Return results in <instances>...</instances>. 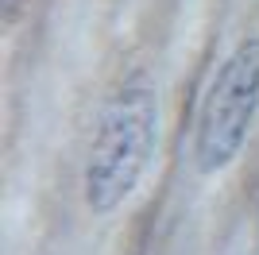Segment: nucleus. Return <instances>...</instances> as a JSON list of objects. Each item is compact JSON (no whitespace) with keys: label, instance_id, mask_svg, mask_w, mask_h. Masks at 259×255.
<instances>
[{"label":"nucleus","instance_id":"obj_2","mask_svg":"<svg viewBox=\"0 0 259 255\" xmlns=\"http://www.w3.org/2000/svg\"><path fill=\"white\" fill-rule=\"evenodd\" d=\"M259 112V35H248L217 66L201 101L194 162L201 174H221L236 162Z\"/></svg>","mask_w":259,"mask_h":255},{"label":"nucleus","instance_id":"obj_1","mask_svg":"<svg viewBox=\"0 0 259 255\" xmlns=\"http://www.w3.org/2000/svg\"><path fill=\"white\" fill-rule=\"evenodd\" d=\"M159 147V97L147 77H132L101 108L97 136L85 159L81 190L97 217L116 212L151 166Z\"/></svg>","mask_w":259,"mask_h":255}]
</instances>
